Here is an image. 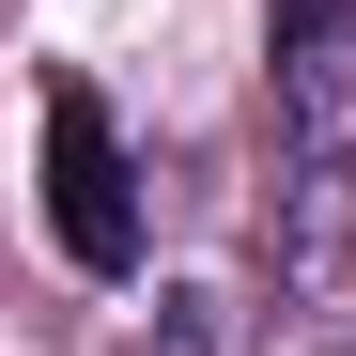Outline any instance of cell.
Wrapping results in <instances>:
<instances>
[{
	"label": "cell",
	"mask_w": 356,
	"mask_h": 356,
	"mask_svg": "<svg viewBox=\"0 0 356 356\" xmlns=\"http://www.w3.org/2000/svg\"><path fill=\"white\" fill-rule=\"evenodd\" d=\"M264 248L294 310L356 294V0H264Z\"/></svg>",
	"instance_id": "obj_1"
},
{
	"label": "cell",
	"mask_w": 356,
	"mask_h": 356,
	"mask_svg": "<svg viewBox=\"0 0 356 356\" xmlns=\"http://www.w3.org/2000/svg\"><path fill=\"white\" fill-rule=\"evenodd\" d=\"M47 232L78 279H140V170L93 78H47Z\"/></svg>",
	"instance_id": "obj_2"
}]
</instances>
